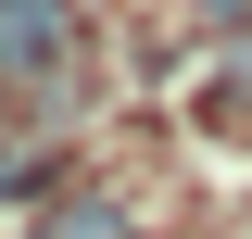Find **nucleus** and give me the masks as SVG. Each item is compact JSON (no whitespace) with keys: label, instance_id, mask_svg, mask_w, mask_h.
Here are the masks:
<instances>
[{"label":"nucleus","instance_id":"nucleus-1","mask_svg":"<svg viewBox=\"0 0 252 239\" xmlns=\"http://www.w3.org/2000/svg\"><path fill=\"white\" fill-rule=\"evenodd\" d=\"M76 51H89V0H0V89L13 101L76 76Z\"/></svg>","mask_w":252,"mask_h":239},{"label":"nucleus","instance_id":"nucleus-2","mask_svg":"<svg viewBox=\"0 0 252 239\" xmlns=\"http://www.w3.org/2000/svg\"><path fill=\"white\" fill-rule=\"evenodd\" d=\"M26 239H152V227H139V202H126V189H51Z\"/></svg>","mask_w":252,"mask_h":239},{"label":"nucleus","instance_id":"nucleus-3","mask_svg":"<svg viewBox=\"0 0 252 239\" xmlns=\"http://www.w3.org/2000/svg\"><path fill=\"white\" fill-rule=\"evenodd\" d=\"M227 89L252 101V26H227Z\"/></svg>","mask_w":252,"mask_h":239},{"label":"nucleus","instance_id":"nucleus-4","mask_svg":"<svg viewBox=\"0 0 252 239\" xmlns=\"http://www.w3.org/2000/svg\"><path fill=\"white\" fill-rule=\"evenodd\" d=\"M202 26H215V38H227V26H252V0H202Z\"/></svg>","mask_w":252,"mask_h":239}]
</instances>
